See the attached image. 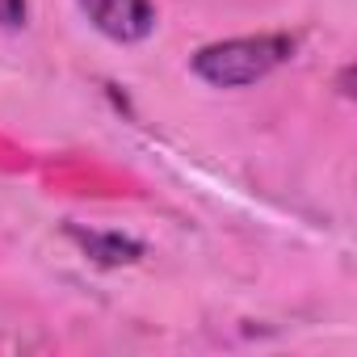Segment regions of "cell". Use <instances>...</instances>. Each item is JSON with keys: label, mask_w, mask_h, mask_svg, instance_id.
<instances>
[{"label": "cell", "mask_w": 357, "mask_h": 357, "mask_svg": "<svg viewBox=\"0 0 357 357\" xmlns=\"http://www.w3.org/2000/svg\"><path fill=\"white\" fill-rule=\"evenodd\" d=\"M290 55H294V43L286 34H248V38H227V43L202 47L194 55V72L215 89H244V84L265 80Z\"/></svg>", "instance_id": "6da1fadb"}, {"label": "cell", "mask_w": 357, "mask_h": 357, "mask_svg": "<svg viewBox=\"0 0 357 357\" xmlns=\"http://www.w3.org/2000/svg\"><path fill=\"white\" fill-rule=\"evenodd\" d=\"M84 17L114 43H143L155 30L151 0H76Z\"/></svg>", "instance_id": "7a4b0ae2"}, {"label": "cell", "mask_w": 357, "mask_h": 357, "mask_svg": "<svg viewBox=\"0 0 357 357\" xmlns=\"http://www.w3.org/2000/svg\"><path fill=\"white\" fill-rule=\"evenodd\" d=\"M68 236L101 265H130L143 257V244L130 240V236H118V231H84V227H68Z\"/></svg>", "instance_id": "3957f363"}, {"label": "cell", "mask_w": 357, "mask_h": 357, "mask_svg": "<svg viewBox=\"0 0 357 357\" xmlns=\"http://www.w3.org/2000/svg\"><path fill=\"white\" fill-rule=\"evenodd\" d=\"M0 26L5 30L26 26V0H0Z\"/></svg>", "instance_id": "277c9868"}]
</instances>
